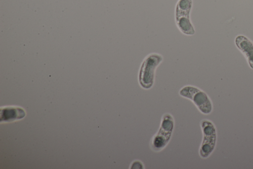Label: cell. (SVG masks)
I'll return each mask as SVG.
<instances>
[{
    "instance_id": "1",
    "label": "cell",
    "mask_w": 253,
    "mask_h": 169,
    "mask_svg": "<svg viewBox=\"0 0 253 169\" xmlns=\"http://www.w3.org/2000/svg\"><path fill=\"white\" fill-rule=\"evenodd\" d=\"M162 60V56L156 53L151 54L144 59L138 74V82L142 88L149 89L153 86L156 68Z\"/></svg>"
},
{
    "instance_id": "2",
    "label": "cell",
    "mask_w": 253,
    "mask_h": 169,
    "mask_svg": "<svg viewBox=\"0 0 253 169\" xmlns=\"http://www.w3.org/2000/svg\"><path fill=\"white\" fill-rule=\"evenodd\" d=\"M179 95L191 100L203 114H208L212 111V104L208 95L196 87L185 86L180 90Z\"/></svg>"
},
{
    "instance_id": "3",
    "label": "cell",
    "mask_w": 253,
    "mask_h": 169,
    "mask_svg": "<svg viewBox=\"0 0 253 169\" xmlns=\"http://www.w3.org/2000/svg\"><path fill=\"white\" fill-rule=\"evenodd\" d=\"M192 4V0H178L175 6V19L176 25L179 30L186 35H193L195 33L190 18Z\"/></svg>"
},
{
    "instance_id": "4",
    "label": "cell",
    "mask_w": 253,
    "mask_h": 169,
    "mask_svg": "<svg viewBox=\"0 0 253 169\" xmlns=\"http://www.w3.org/2000/svg\"><path fill=\"white\" fill-rule=\"evenodd\" d=\"M174 119L169 113L163 115L158 132L153 137L151 146L155 151L163 150L170 140L174 128Z\"/></svg>"
},
{
    "instance_id": "5",
    "label": "cell",
    "mask_w": 253,
    "mask_h": 169,
    "mask_svg": "<svg viewBox=\"0 0 253 169\" xmlns=\"http://www.w3.org/2000/svg\"><path fill=\"white\" fill-rule=\"evenodd\" d=\"M203 139L199 150L200 156L203 159L209 157L214 151L216 142V131L211 120L203 119L200 123Z\"/></svg>"
},
{
    "instance_id": "6",
    "label": "cell",
    "mask_w": 253,
    "mask_h": 169,
    "mask_svg": "<svg viewBox=\"0 0 253 169\" xmlns=\"http://www.w3.org/2000/svg\"><path fill=\"white\" fill-rule=\"evenodd\" d=\"M235 44L245 56L250 67L253 69V42L245 36L239 35L235 38Z\"/></svg>"
},
{
    "instance_id": "7",
    "label": "cell",
    "mask_w": 253,
    "mask_h": 169,
    "mask_svg": "<svg viewBox=\"0 0 253 169\" xmlns=\"http://www.w3.org/2000/svg\"><path fill=\"white\" fill-rule=\"evenodd\" d=\"M1 118L4 120H13L17 118H21L25 115L23 110L20 108H8L3 109L2 111Z\"/></svg>"
},
{
    "instance_id": "8",
    "label": "cell",
    "mask_w": 253,
    "mask_h": 169,
    "mask_svg": "<svg viewBox=\"0 0 253 169\" xmlns=\"http://www.w3.org/2000/svg\"><path fill=\"white\" fill-rule=\"evenodd\" d=\"M131 169H143V165L141 162L139 161H135L132 163L131 166H130Z\"/></svg>"
}]
</instances>
